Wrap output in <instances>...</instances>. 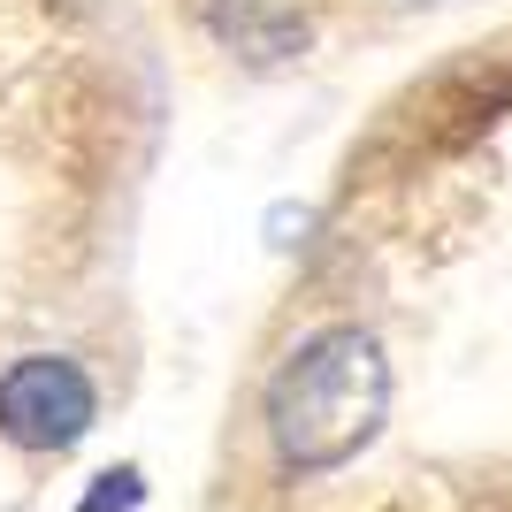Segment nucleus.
<instances>
[{"instance_id":"2","label":"nucleus","mask_w":512,"mask_h":512,"mask_svg":"<svg viewBox=\"0 0 512 512\" xmlns=\"http://www.w3.org/2000/svg\"><path fill=\"white\" fill-rule=\"evenodd\" d=\"M92 413H100V390L77 360L62 352H31L0 375V436L16 451H69L85 444Z\"/></svg>"},{"instance_id":"3","label":"nucleus","mask_w":512,"mask_h":512,"mask_svg":"<svg viewBox=\"0 0 512 512\" xmlns=\"http://www.w3.org/2000/svg\"><path fill=\"white\" fill-rule=\"evenodd\" d=\"M222 39H237L245 46V54H253V62H276V54H291V46H306V23L299 16H268V8H260V0H222Z\"/></svg>"},{"instance_id":"1","label":"nucleus","mask_w":512,"mask_h":512,"mask_svg":"<svg viewBox=\"0 0 512 512\" xmlns=\"http://www.w3.org/2000/svg\"><path fill=\"white\" fill-rule=\"evenodd\" d=\"M390 413V360L360 321H337L306 337L268 383V444L291 474H329L360 444H375V428Z\"/></svg>"},{"instance_id":"4","label":"nucleus","mask_w":512,"mask_h":512,"mask_svg":"<svg viewBox=\"0 0 512 512\" xmlns=\"http://www.w3.org/2000/svg\"><path fill=\"white\" fill-rule=\"evenodd\" d=\"M138 497H146V474H138V467H115V474H100V482H92V497H85L77 512H130Z\"/></svg>"}]
</instances>
